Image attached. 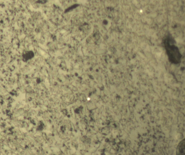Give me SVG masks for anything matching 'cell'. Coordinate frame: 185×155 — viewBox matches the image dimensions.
<instances>
[{
  "instance_id": "obj_1",
  "label": "cell",
  "mask_w": 185,
  "mask_h": 155,
  "mask_svg": "<svg viewBox=\"0 0 185 155\" xmlns=\"http://www.w3.org/2000/svg\"><path fill=\"white\" fill-rule=\"evenodd\" d=\"M185 140H182L177 148L176 155H185Z\"/></svg>"
},
{
  "instance_id": "obj_2",
  "label": "cell",
  "mask_w": 185,
  "mask_h": 155,
  "mask_svg": "<svg viewBox=\"0 0 185 155\" xmlns=\"http://www.w3.org/2000/svg\"><path fill=\"white\" fill-rule=\"evenodd\" d=\"M31 52H27L26 53H24L23 55V59L24 60H28L29 58H30V57L29 56H31L32 54Z\"/></svg>"
}]
</instances>
